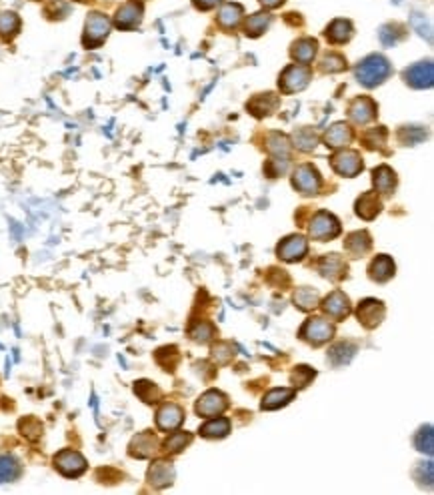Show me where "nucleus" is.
Here are the masks:
<instances>
[{
    "mask_svg": "<svg viewBox=\"0 0 434 495\" xmlns=\"http://www.w3.org/2000/svg\"><path fill=\"white\" fill-rule=\"evenodd\" d=\"M414 446H416L418 451H422V453H426V455H433V425L420 427V431H418L416 437H414Z\"/></svg>",
    "mask_w": 434,
    "mask_h": 495,
    "instance_id": "obj_44",
    "label": "nucleus"
},
{
    "mask_svg": "<svg viewBox=\"0 0 434 495\" xmlns=\"http://www.w3.org/2000/svg\"><path fill=\"white\" fill-rule=\"evenodd\" d=\"M260 4L266 8H278L280 4H284V0H260Z\"/></svg>",
    "mask_w": 434,
    "mask_h": 495,
    "instance_id": "obj_52",
    "label": "nucleus"
},
{
    "mask_svg": "<svg viewBox=\"0 0 434 495\" xmlns=\"http://www.w3.org/2000/svg\"><path fill=\"white\" fill-rule=\"evenodd\" d=\"M317 52H319V43L310 36L298 38L297 43H293V47H290V56L297 60L298 65H310L315 60Z\"/></svg>",
    "mask_w": 434,
    "mask_h": 495,
    "instance_id": "obj_24",
    "label": "nucleus"
},
{
    "mask_svg": "<svg viewBox=\"0 0 434 495\" xmlns=\"http://www.w3.org/2000/svg\"><path fill=\"white\" fill-rule=\"evenodd\" d=\"M352 23L350 21H344V19H336L326 26L324 30V36L330 45H346L350 38H352Z\"/></svg>",
    "mask_w": 434,
    "mask_h": 495,
    "instance_id": "obj_25",
    "label": "nucleus"
},
{
    "mask_svg": "<svg viewBox=\"0 0 434 495\" xmlns=\"http://www.w3.org/2000/svg\"><path fill=\"white\" fill-rule=\"evenodd\" d=\"M404 36H407V28L398 23L385 24V26L378 30V38H380V43H382L385 47H394V45H398Z\"/></svg>",
    "mask_w": 434,
    "mask_h": 495,
    "instance_id": "obj_35",
    "label": "nucleus"
},
{
    "mask_svg": "<svg viewBox=\"0 0 434 495\" xmlns=\"http://www.w3.org/2000/svg\"><path fill=\"white\" fill-rule=\"evenodd\" d=\"M190 441H192V433H188V431H176V433L168 435V439L162 443V451H164V453H170V455L181 453V451H184L186 446H190Z\"/></svg>",
    "mask_w": 434,
    "mask_h": 495,
    "instance_id": "obj_38",
    "label": "nucleus"
},
{
    "mask_svg": "<svg viewBox=\"0 0 434 495\" xmlns=\"http://www.w3.org/2000/svg\"><path fill=\"white\" fill-rule=\"evenodd\" d=\"M424 139H426V129L424 126H402L398 131V141L407 144V146H414Z\"/></svg>",
    "mask_w": 434,
    "mask_h": 495,
    "instance_id": "obj_42",
    "label": "nucleus"
},
{
    "mask_svg": "<svg viewBox=\"0 0 434 495\" xmlns=\"http://www.w3.org/2000/svg\"><path fill=\"white\" fill-rule=\"evenodd\" d=\"M389 139V131L385 126H374V129H368L365 135L361 137V141L365 144L366 148L370 151H382L385 144Z\"/></svg>",
    "mask_w": 434,
    "mask_h": 495,
    "instance_id": "obj_36",
    "label": "nucleus"
},
{
    "mask_svg": "<svg viewBox=\"0 0 434 495\" xmlns=\"http://www.w3.org/2000/svg\"><path fill=\"white\" fill-rule=\"evenodd\" d=\"M348 117L354 124H368L378 117V104L370 96H356L348 104Z\"/></svg>",
    "mask_w": 434,
    "mask_h": 495,
    "instance_id": "obj_13",
    "label": "nucleus"
},
{
    "mask_svg": "<svg viewBox=\"0 0 434 495\" xmlns=\"http://www.w3.org/2000/svg\"><path fill=\"white\" fill-rule=\"evenodd\" d=\"M298 337L312 347H320L334 337V325L322 317H310L298 331Z\"/></svg>",
    "mask_w": 434,
    "mask_h": 495,
    "instance_id": "obj_4",
    "label": "nucleus"
},
{
    "mask_svg": "<svg viewBox=\"0 0 434 495\" xmlns=\"http://www.w3.org/2000/svg\"><path fill=\"white\" fill-rule=\"evenodd\" d=\"M212 357H214V361H218V363H229L230 359L234 357V351H232V347H230L229 343H218V345L212 349Z\"/></svg>",
    "mask_w": 434,
    "mask_h": 495,
    "instance_id": "obj_49",
    "label": "nucleus"
},
{
    "mask_svg": "<svg viewBox=\"0 0 434 495\" xmlns=\"http://www.w3.org/2000/svg\"><path fill=\"white\" fill-rule=\"evenodd\" d=\"M394 261L389 255H376L368 265V277L376 283H387L389 279L394 277Z\"/></svg>",
    "mask_w": 434,
    "mask_h": 495,
    "instance_id": "obj_21",
    "label": "nucleus"
},
{
    "mask_svg": "<svg viewBox=\"0 0 434 495\" xmlns=\"http://www.w3.org/2000/svg\"><path fill=\"white\" fill-rule=\"evenodd\" d=\"M54 468L56 472L65 477H80L82 473L87 472L89 463L87 459L82 457V453L74 451V449H62L54 455Z\"/></svg>",
    "mask_w": 434,
    "mask_h": 495,
    "instance_id": "obj_7",
    "label": "nucleus"
},
{
    "mask_svg": "<svg viewBox=\"0 0 434 495\" xmlns=\"http://www.w3.org/2000/svg\"><path fill=\"white\" fill-rule=\"evenodd\" d=\"M271 23H273V16L269 12H256L249 16V21L244 24V34L251 38H256L271 26Z\"/></svg>",
    "mask_w": 434,
    "mask_h": 495,
    "instance_id": "obj_34",
    "label": "nucleus"
},
{
    "mask_svg": "<svg viewBox=\"0 0 434 495\" xmlns=\"http://www.w3.org/2000/svg\"><path fill=\"white\" fill-rule=\"evenodd\" d=\"M184 409L179 403H162L157 411V427L160 431H174L184 424Z\"/></svg>",
    "mask_w": 434,
    "mask_h": 495,
    "instance_id": "obj_14",
    "label": "nucleus"
},
{
    "mask_svg": "<svg viewBox=\"0 0 434 495\" xmlns=\"http://www.w3.org/2000/svg\"><path fill=\"white\" fill-rule=\"evenodd\" d=\"M214 335H216V329H214V325H212L210 321H201V323H196V325L190 329L192 341H196V343H201V345H205L208 341H212Z\"/></svg>",
    "mask_w": 434,
    "mask_h": 495,
    "instance_id": "obj_43",
    "label": "nucleus"
},
{
    "mask_svg": "<svg viewBox=\"0 0 434 495\" xmlns=\"http://www.w3.org/2000/svg\"><path fill=\"white\" fill-rule=\"evenodd\" d=\"M343 233V227H341V221L328 211H319L312 214L310 223H308V235L315 241H330V239H336V236Z\"/></svg>",
    "mask_w": 434,
    "mask_h": 495,
    "instance_id": "obj_3",
    "label": "nucleus"
},
{
    "mask_svg": "<svg viewBox=\"0 0 434 495\" xmlns=\"http://www.w3.org/2000/svg\"><path fill=\"white\" fill-rule=\"evenodd\" d=\"M308 253V241L302 235H290L282 239L276 247V255L284 263H297L302 261Z\"/></svg>",
    "mask_w": 434,
    "mask_h": 495,
    "instance_id": "obj_11",
    "label": "nucleus"
},
{
    "mask_svg": "<svg viewBox=\"0 0 434 495\" xmlns=\"http://www.w3.org/2000/svg\"><path fill=\"white\" fill-rule=\"evenodd\" d=\"M69 12H70V6L65 2V0H50L45 8V14L48 19H58V21L65 19Z\"/></svg>",
    "mask_w": 434,
    "mask_h": 495,
    "instance_id": "obj_47",
    "label": "nucleus"
},
{
    "mask_svg": "<svg viewBox=\"0 0 434 495\" xmlns=\"http://www.w3.org/2000/svg\"><path fill=\"white\" fill-rule=\"evenodd\" d=\"M19 429L28 439H38L43 435V424L34 417H24L23 421L19 424Z\"/></svg>",
    "mask_w": 434,
    "mask_h": 495,
    "instance_id": "obj_46",
    "label": "nucleus"
},
{
    "mask_svg": "<svg viewBox=\"0 0 434 495\" xmlns=\"http://www.w3.org/2000/svg\"><path fill=\"white\" fill-rule=\"evenodd\" d=\"M354 74H356V80L363 87L374 89V87L382 85L392 74V65H390L389 58L382 56V54H368L366 58H363L356 65Z\"/></svg>",
    "mask_w": 434,
    "mask_h": 495,
    "instance_id": "obj_1",
    "label": "nucleus"
},
{
    "mask_svg": "<svg viewBox=\"0 0 434 495\" xmlns=\"http://www.w3.org/2000/svg\"><path fill=\"white\" fill-rule=\"evenodd\" d=\"M78 2H92V0H78Z\"/></svg>",
    "mask_w": 434,
    "mask_h": 495,
    "instance_id": "obj_53",
    "label": "nucleus"
},
{
    "mask_svg": "<svg viewBox=\"0 0 434 495\" xmlns=\"http://www.w3.org/2000/svg\"><path fill=\"white\" fill-rule=\"evenodd\" d=\"M229 409V397L222 393V391H218V389H208L206 393H203L198 401H196V405H194V411H196V415H201V417H216V415H220V413H225Z\"/></svg>",
    "mask_w": 434,
    "mask_h": 495,
    "instance_id": "obj_9",
    "label": "nucleus"
},
{
    "mask_svg": "<svg viewBox=\"0 0 434 495\" xmlns=\"http://www.w3.org/2000/svg\"><path fill=\"white\" fill-rule=\"evenodd\" d=\"M317 377V371L312 369V367H308V365H298L295 367V371L290 373V383H293V387L295 389H300V387H306L312 379Z\"/></svg>",
    "mask_w": 434,
    "mask_h": 495,
    "instance_id": "obj_45",
    "label": "nucleus"
},
{
    "mask_svg": "<svg viewBox=\"0 0 434 495\" xmlns=\"http://www.w3.org/2000/svg\"><path fill=\"white\" fill-rule=\"evenodd\" d=\"M293 142H295V146L300 148V151H304V153H310V151H315V148H317V144H319V135H317L312 129L304 126V129H300L298 133L293 135Z\"/></svg>",
    "mask_w": 434,
    "mask_h": 495,
    "instance_id": "obj_39",
    "label": "nucleus"
},
{
    "mask_svg": "<svg viewBox=\"0 0 434 495\" xmlns=\"http://www.w3.org/2000/svg\"><path fill=\"white\" fill-rule=\"evenodd\" d=\"M194 2V6L198 8V10H210V8H214L216 4H220L222 0H192Z\"/></svg>",
    "mask_w": 434,
    "mask_h": 495,
    "instance_id": "obj_51",
    "label": "nucleus"
},
{
    "mask_svg": "<svg viewBox=\"0 0 434 495\" xmlns=\"http://www.w3.org/2000/svg\"><path fill=\"white\" fill-rule=\"evenodd\" d=\"M21 461L10 453H0V483H10L21 477Z\"/></svg>",
    "mask_w": 434,
    "mask_h": 495,
    "instance_id": "obj_32",
    "label": "nucleus"
},
{
    "mask_svg": "<svg viewBox=\"0 0 434 495\" xmlns=\"http://www.w3.org/2000/svg\"><path fill=\"white\" fill-rule=\"evenodd\" d=\"M244 16V8L238 2H227L218 12V26L225 30H234Z\"/></svg>",
    "mask_w": 434,
    "mask_h": 495,
    "instance_id": "obj_30",
    "label": "nucleus"
},
{
    "mask_svg": "<svg viewBox=\"0 0 434 495\" xmlns=\"http://www.w3.org/2000/svg\"><path fill=\"white\" fill-rule=\"evenodd\" d=\"M230 429H232V424L229 417H208V421L201 425L198 433H201V437H206V439H222L229 435Z\"/></svg>",
    "mask_w": 434,
    "mask_h": 495,
    "instance_id": "obj_29",
    "label": "nucleus"
},
{
    "mask_svg": "<svg viewBox=\"0 0 434 495\" xmlns=\"http://www.w3.org/2000/svg\"><path fill=\"white\" fill-rule=\"evenodd\" d=\"M176 477V472H174V465L166 459H159L155 461L150 468H148V473H146V481L155 487V490H162V487H168L172 485Z\"/></svg>",
    "mask_w": 434,
    "mask_h": 495,
    "instance_id": "obj_17",
    "label": "nucleus"
},
{
    "mask_svg": "<svg viewBox=\"0 0 434 495\" xmlns=\"http://www.w3.org/2000/svg\"><path fill=\"white\" fill-rule=\"evenodd\" d=\"M387 315V307L378 299H365L356 307V317L366 329H376Z\"/></svg>",
    "mask_w": 434,
    "mask_h": 495,
    "instance_id": "obj_10",
    "label": "nucleus"
},
{
    "mask_svg": "<svg viewBox=\"0 0 434 495\" xmlns=\"http://www.w3.org/2000/svg\"><path fill=\"white\" fill-rule=\"evenodd\" d=\"M297 397V389H288V387H278V389H271L264 397H262V411H275L284 405H288L290 401Z\"/></svg>",
    "mask_w": 434,
    "mask_h": 495,
    "instance_id": "obj_27",
    "label": "nucleus"
},
{
    "mask_svg": "<svg viewBox=\"0 0 434 495\" xmlns=\"http://www.w3.org/2000/svg\"><path fill=\"white\" fill-rule=\"evenodd\" d=\"M111 26L113 23L102 14V12H91L87 24H84V34H82V45L87 48H96L100 47L108 32H111Z\"/></svg>",
    "mask_w": 434,
    "mask_h": 495,
    "instance_id": "obj_6",
    "label": "nucleus"
},
{
    "mask_svg": "<svg viewBox=\"0 0 434 495\" xmlns=\"http://www.w3.org/2000/svg\"><path fill=\"white\" fill-rule=\"evenodd\" d=\"M159 451V437L152 431H142L130 441L128 453L137 459H148Z\"/></svg>",
    "mask_w": 434,
    "mask_h": 495,
    "instance_id": "obj_19",
    "label": "nucleus"
},
{
    "mask_svg": "<svg viewBox=\"0 0 434 495\" xmlns=\"http://www.w3.org/2000/svg\"><path fill=\"white\" fill-rule=\"evenodd\" d=\"M322 311H324V315H328L332 321H344L348 315H350V311H352V305H350V299L344 295L343 291H332L324 301H322Z\"/></svg>",
    "mask_w": 434,
    "mask_h": 495,
    "instance_id": "obj_16",
    "label": "nucleus"
},
{
    "mask_svg": "<svg viewBox=\"0 0 434 495\" xmlns=\"http://www.w3.org/2000/svg\"><path fill=\"white\" fill-rule=\"evenodd\" d=\"M382 211V203L376 197V192H365L358 201H356V214L365 221L376 219V214Z\"/></svg>",
    "mask_w": 434,
    "mask_h": 495,
    "instance_id": "obj_31",
    "label": "nucleus"
},
{
    "mask_svg": "<svg viewBox=\"0 0 434 495\" xmlns=\"http://www.w3.org/2000/svg\"><path fill=\"white\" fill-rule=\"evenodd\" d=\"M411 23H412V26L418 30V34H420L422 38H426L429 43H433V28H431L429 19H424V16H422V14H418V12H412Z\"/></svg>",
    "mask_w": 434,
    "mask_h": 495,
    "instance_id": "obj_48",
    "label": "nucleus"
},
{
    "mask_svg": "<svg viewBox=\"0 0 434 495\" xmlns=\"http://www.w3.org/2000/svg\"><path fill=\"white\" fill-rule=\"evenodd\" d=\"M21 30V19L14 12H0V36L10 41Z\"/></svg>",
    "mask_w": 434,
    "mask_h": 495,
    "instance_id": "obj_40",
    "label": "nucleus"
},
{
    "mask_svg": "<svg viewBox=\"0 0 434 495\" xmlns=\"http://www.w3.org/2000/svg\"><path fill=\"white\" fill-rule=\"evenodd\" d=\"M295 305L300 311H312L320 305V295L312 287H300L295 291Z\"/></svg>",
    "mask_w": 434,
    "mask_h": 495,
    "instance_id": "obj_33",
    "label": "nucleus"
},
{
    "mask_svg": "<svg viewBox=\"0 0 434 495\" xmlns=\"http://www.w3.org/2000/svg\"><path fill=\"white\" fill-rule=\"evenodd\" d=\"M144 14V6L140 0H128L124 2L115 14V26L120 30H133L137 28Z\"/></svg>",
    "mask_w": 434,
    "mask_h": 495,
    "instance_id": "obj_12",
    "label": "nucleus"
},
{
    "mask_svg": "<svg viewBox=\"0 0 434 495\" xmlns=\"http://www.w3.org/2000/svg\"><path fill=\"white\" fill-rule=\"evenodd\" d=\"M293 187L304 197L319 195L320 189H322V177L317 170V166H312L310 163L298 165L293 173Z\"/></svg>",
    "mask_w": 434,
    "mask_h": 495,
    "instance_id": "obj_5",
    "label": "nucleus"
},
{
    "mask_svg": "<svg viewBox=\"0 0 434 495\" xmlns=\"http://www.w3.org/2000/svg\"><path fill=\"white\" fill-rule=\"evenodd\" d=\"M434 69L431 60H422L404 71V82L412 89H431L433 87Z\"/></svg>",
    "mask_w": 434,
    "mask_h": 495,
    "instance_id": "obj_15",
    "label": "nucleus"
},
{
    "mask_svg": "<svg viewBox=\"0 0 434 495\" xmlns=\"http://www.w3.org/2000/svg\"><path fill=\"white\" fill-rule=\"evenodd\" d=\"M372 247V239L366 231H354L344 239V251L352 257V259H358V257H365L366 253L370 251Z\"/></svg>",
    "mask_w": 434,
    "mask_h": 495,
    "instance_id": "obj_22",
    "label": "nucleus"
},
{
    "mask_svg": "<svg viewBox=\"0 0 434 495\" xmlns=\"http://www.w3.org/2000/svg\"><path fill=\"white\" fill-rule=\"evenodd\" d=\"M280 107V96L275 93H264V95H254L251 98V102L247 104L249 113H252L256 118L269 117L273 115L276 109Z\"/></svg>",
    "mask_w": 434,
    "mask_h": 495,
    "instance_id": "obj_20",
    "label": "nucleus"
},
{
    "mask_svg": "<svg viewBox=\"0 0 434 495\" xmlns=\"http://www.w3.org/2000/svg\"><path fill=\"white\" fill-rule=\"evenodd\" d=\"M356 351H358L356 343H352V341H341V343H336V345H332V347L328 349L326 359H328V363H330L332 367H343V365H348V363L352 361V357L356 355Z\"/></svg>",
    "mask_w": 434,
    "mask_h": 495,
    "instance_id": "obj_26",
    "label": "nucleus"
},
{
    "mask_svg": "<svg viewBox=\"0 0 434 495\" xmlns=\"http://www.w3.org/2000/svg\"><path fill=\"white\" fill-rule=\"evenodd\" d=\"M354 139V133H352V129L346 124V122H336V124H332L328 131H326V135H324V142H326V146H330V148H346L350 142Z\"/></svg>",
    "mask_w": 434,
    "mask_h": 495,
    "instance_id": "obj_23",
    "label": "nucleus"
},
{
    "mask_svg": "<svg viewBox=\"0 0 434 495\" xmlns=\"http://www.w3.org/2000/svg\"><path fill=\"white\" fill-rule=\"evenodd\" d=\"M319 271L320 275L328 281H343L344 277L348 275V265L346 261L336 255V253H330V255H324L319 261Z\"/></svg>",
    "mask_w": 434,
    "mask_h": 495,
    "instance_id": "obj_18",
    "label": "nucleus"
},
{
    "mask_svg": "<svg viewBox=\"0 0 434 495\" xmlns=\"http://www.w3.org/2000/svg\"><path fill=\"white\" fill-rule=\"evenodd\" d=\"M330 165L341 175V177H356L358 173H363L365 161L361 157L358 151L352 148H341L339 153H334L330 157Z\"/></svg>",
    "mask_w": 434,
    "mask_h": 495,
    "instance_id": "obj_8",
    "label": "nucleus"
},
{
    "mask_svg": "<svg viewBox=\"0 0 434 495\" xmlns=\"http://www.w3.org/2000/svg\"><path fill=\"white\" fill-rule=\"evenodd\" d=\"M312 80V69L308 65H288L278 76V89L282 95L300 93Z\"/></svg>",
    "mask_w": 434,
    "mask_h": 495,
    "instance_id": "obj_2",
    "label": "nucleus"
},
{
    "mask_svg": "<svg viewBox=\"0 0 434 495\" xmlns=\"http://www.w3.org/2000/svg\"><path fill=\"white\" fill-rule=\"evenodd\" d=\"M426 477V485H433V461H426V463H420L418 470H416V479L422 483Z\"/></svg>",
    "mask_w": 434,
    "mask_h": 495,
    "instance_id": "obj_50",
    "label": "nucleus"
},
{
    "mask_svg": "<svg viewBox=\"0 0 434 495\" xmlns=\"http://www.w3.org/2000/svg\"><path fill=\"white\" fill-rule=\"evenodd\" d=\"M135 393H137L138 397L144 401V403H148V405L159 403V401L162 399V391L159 389V385L152 383V381H146V379L135 383Z\"/></svg>",
    "mask_w": 434,
    "mask_h": 495,
    "instance_id": "obj_37",
    "label": "nucleus"
},
{
    "mask_svg": "<svg viewBox=\"0 0 434 495\" xmlns=\"http://www.w3.org/2000/svg\"><path fill=\"white\" fill-rule=\"evenodd\" d=\"M346 69V58H344L341 52H326L324 56H322V60H320V71L322 72H328V74H332V72H343Z\"/></svg>",
    "mask_w": 434,
    "mask_h": 495,
    "instance_id": "obj_41",
    "label": "nucleus"
},
{
    "mask_svg": "<svg viewBox=\"0 0 434 495\" xmlns=\"http://www.w3.org/2000/svg\"><path fill=\"white\" fill-rule=\"evenodd\" d=\"M372 183H374V192L380 195H392V190L396 189V173L389 165L376 166L372 170Z\"/></svg>",
    "mask_w": 434,
    "mask_h": 495,
    "instance_id": "obj_28",
    "label": "nucleus"
}]
</instances>
